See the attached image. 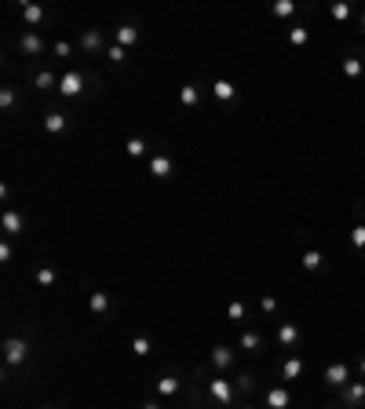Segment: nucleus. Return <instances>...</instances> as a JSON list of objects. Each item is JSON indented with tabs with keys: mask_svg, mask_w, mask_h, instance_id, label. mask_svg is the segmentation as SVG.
Returning a JSON list of instances; mask_svg holds the SVG:
<instances>
[{
	"mask_svg": "<svg viewBox=\"0 0 365 409\" xmlns=\"http://www.w3.org/2000/svg\"><path fill=\"white\" fill-rule=\"evenodd\" d=\"M95 92H99V77L84 73V70H62V81H59L62 99H80V95H95Z\"/></svg>",
	"mask_w": 365,
	"mask_h": 409,
	"instance_id": "obj_1",
	"label": "nucleus"
},
{
	"mask_svg": "<svg viewBox=\"0 0 365 409\" xmlns=\"http://www.w3.org/2000/svg\"><path fill=\"white\" fill-rule=\"evenodd\" d=\"M205 391H208V402L212 405H220V409H230L234 402H238V384L227 380V373H216V377H208L205 380Z\"/></svg>",
	"mask_w": 365,
	"mask_h": 409,
	"instance_id": "obj_2",
	"label": "nucleus"
},
{
	"mask_svg": "<svg viewBox=\"0 0 365 409\" xmlns=\"http://www.w3.org/2000/svg\"><path fill=\"white\" fill-rule=\"evenodd\" d=\"M0 355H4V373L11 377L15 369H23V365L30 362V340H23V336H8L4 343H0Z\"/></svg>",
	"mask_w": 365,
	"mask_h": 409,
	"instance_id": "obj_3",
	"label": "nucleus"
},
{
	"mask_svg": "<svg viewBox=\"0 0 365 409\" xmlns=\"http://www.w3.org/2000/svg\"><path fill=\"white\" fill-rule=\"evenodd\" d=\"M15 48L23 52V59H44V55H52V45L40 37V30H23V33L15 37Z\"/></svg>",
	"mask_w": 365,
	"mask_h": 409,
	"instance_id": "obj_4",
	"label": "nucleus"
},
{
	"mask_svg": "<svg viewBox=\"0 0 365 409\" xmlns=\"http://www.w3.org/2000/svg\"><path fill=\"white\" fill-rule=\"evenodd\" d=\"M106 48H110V33L92 26V30H80L77 37V52L80 55H106Z\"/></svg>",
	"mask_w": 365,
	"mask_h": 409,
	"instance_id": "obj_5",
	"label": "nucleus"
},
{
	"mask_svg": "<svg viewBox=\"0 0 365 409\" xmlns=\"http://www.w3.org/2000/svg\"><path fill=\"white\" fill-rule=\"evenodd\" d=\"M321 380H325L329 391H340V387H347V384L354 380V369H351L343 358H336V362H329L325 369H321Z\"/></svg>",
	"mask_w": 365,
	"mask_h": 409,
	"instance_id": "obj_6",
	"label": "nucleus"
},
{
	"mask_svg": "<svg viewBox=\"0 0 365 409\" xmlns=\"http://www.w3.org/2000/svg\"><path fill=\"white\" fill-rule=\"evenodd\" d=\"M59 81H62V73H55L52 66H37L30 73V88L37 95H52V92H59Z\"/></svg>",
	"mask_w": 365,
	"mask_h": 409,
	"instance_id": "obj_7",
	"label": "nucleus"
},
{
	"mask_svg": "<svg viewBox=\"0 0 365 409\" xmlns=\"http://www.w3.org/2000/svg\"><path fill=\"white\" fill-rule=\"evenodd\" d=\"M274 373H277V380H285V384H296L299 377L307 373V358H304V355H285L282 362L274 365Z\"/></svg>",
	"mask_w": 365,
	"mask_h": 409,
	"instance_id": "obj_8",
	"label": "nucleus"
},
{
	"mask_svg": "<svg viewBox=\"0 0 365 409\" xmlns=\"http://www.w3.org/2000/svg\"><path fill=\"white\" fill-rule=\"evenodd\" d=\"M336 402H340L343 409H365V380L354 377L347 387H340V391H336Z\"/></svg>",
	"mask_w": 365,
	"mask_h": 409,
	"instance_id": "obj_9",
	"label": "nucleus"
},
{
	"mask_svg": "<svg viewBox=\"0 0 365 409\" xmlns=\"http://www.w3.org/2000/svg\"><path fill=\"white\" fill-rule=\"evenodd\" d=\"M146 172H150L157 183H172V179H176V161H172L168 154H150Z\"/></svg>",
	"mask_w": 365,
	"mask_h": 409,
	"instance_id": "obj_10",
	"label": "nucleus"
},
{
	"mask_svg": "<svg viewBox=\"0 0 365 409\" xmlns=\"http://www.w3.org/2000/svg\"><path fill=\"white\" fill-rule=\"evenodd\" d=\"M274 336H277V348H282V351H296L299 343H304V329H299L296 321H289V318L277 321V333Z\"/></svg>",
	"mask_w": 365,
	"mask_h": 409,
	"instance_id": "obj_11",
	"label": "nucleus"
},
{
	"mask_svg": "<svg viewBox=\"0 0 365 409\" xmlns=\"http://www.w3.org/2000/svg\"><path fill=\"white\" fill-rule=\"evenodd\" d=\"M18 15H23V23H26V30H40V26H48V23H52V15H48V8H40V4H33V0H23V4H18Z\"/></svg>",
	"mask_w": 365,
	"mask_h": 409,
	"instance_id": "obj_12",
	"label": "nucleus"
},
{
	"mask_svg": "<svg viewBox=\"0 0 365 409\" xmlns=\"http://www.w3.org/2000/svg\"><path fill=\"white\" fill-rule=\"evenodd\" d=\"M340 73H343V81H361L365 77V52L351 48L347 55H343V62H340Z\"/></svg>",
	"mask_w": 365,
	"mask_h": 409,
	"instance_id": "obj_13",
	"label": "nucleus"
},
{
	"mask_svg": "<svg viewBox=\"0 0 365 409\" xmlns=\"http://www.w3.org/2000/svg\"><path fill=\"white\" fill-rule=\"evenodd\" d=\"M0 230H4V238H18V234L26 230V216H23V208H4L0 212Z\"/></svg>",
	"mask_w": 365,
	"mask_h": 409,
	"instance_id": "obj_14",
	"label": "nucleus"
},
{
	"mask_svg": "<svg viewBox=\"0 0 365 409\" xmlns=\"http://www.w3.org/2000/svg\"><path fill=\"white\" fill-rule=\"evenodd\" d=\"M234 362H238V355H234V348H227V343H216V348L208 351V365L216 373H230Z\"/></svg>",
	"mask_w": 365,
	"mask_h": 409,
	"instance_id": "obj_15",
	"label": "nucleus"
},
{
	"mask_svg": "<svg viewBox=\"0 0 365 409\" xmlns=\"http://www.w3.org/2000/svg\"><path fill=\"white\" fill-rule=\"evenodd\" d=\"M110 40H114V45H121V48H136L139 40H143V30L136 23H121V26L110 30Z\"/></svg>",
	"mask_w": 365,
	"mask_h": 409,
	"instance_id": "obj_16",
	"label": "nucleus"
},
{
	"mask_svg": "<svg viewBox=\"0 0 365 409\" xmlns=\"http://www.w3.org/2000/svg\"><path fill=\"white\" fill-rule=\"evenodd\" d=\"M263 409H292V395L285 384H270L263 391Z\"/></svg>",
	"mask_w": 365,
	"mask_h": 409,
	"instance_id": "obj_17",
	"label": "nucleus"
},
{
	"mask_svg": "<svg viewBox=\"0 0 365 409\" xmlns=\"http://www.w3.org/2000/svg\"><path fill=\"white\" fill-rule=\"evenodd\" d=\"M40 128H44L48 136H66L70 132V114L66 110H48L44 121H40Z\"/></svg>",
	"mask_w": 365,
	"mask_h": 409,
	"instance_id": "obj_18",
	"label": "nucleus"
},
{
	"mask_svg": "<svg viewBox=\"0 0 365 409\" xmlns=\"http://www.w3.org/2000/svg\"><path fill=\"white\" fill-rule=\"evenodd\" d=\"M179 391H183L179 373H161V377L154 380V395H157V398H176Z\"/></svg>",
	"mask_w": 365,
	"mask_h": 409,
	"instance_id": "obj_19",
	"label": "nucleus"
},
{
	"mask_svg": "<svg viewBox=\"0 0 365 409\" xmlns=\"http://www.w3.org/2000/svg\"><path fill=\"white\" fill-rule=\"evenodd\" d=\"M88 311H92L95 318L114 314V296L106 292V289H92V292H88Z\"/></svg>",
	"mask_w": 365,
	"mask_h": 409,
	"instance_id": "obj_20",
	"label": "nucleus"
},
{
	"mask_svg": "<svg viewBox=\"0 0 365 409\" xmlns=\"http://www.w3.org/2000/svg\"><path fill=\"white\" fill-rule=\"evenodd\" d=\"M299 267H304L307 274H325V252H318V249H304V256H299Z\"/></svg>",
	"mask_w": 365,
	"mask_h": 409,
	"instance_id": "obj_21",
	"label": "nucleus"
},
{
	"mask_svg": "<svg viewBox=\"0 0 365 409\" xmlns=\"http://www.w3.org/2000/svg\"><path fill=\"white\" fill-rule=\"evenodd\" d=\"M212 99L223 102V106L238 102V84H234V81H216V84H212Z\"/></svg>",
	"mask_w": 365,
	"mask_h": 409,
	"instance_id": "obj_22",
	"label": "nucleus"
},
{
	"mask_svg": "<svg viewBox=\"0 0 365 409\" xmlns=\"http://www.w3.org/2000/svg\"><path fill=\"white\" fill-rule=\"evenodd\" d=\"M18 106H23V92H18L15 84H4V88H0V110H4V114H15Z\"/></svg>",
	"mask_w": 365,
	"mask_h": 409,
	"instance_id": "obj_23",
	"label": "nucleus"
},
{
	"mask_svg": "<svg viewBox=\"0 0 365 409\" xmlns=\"http://www.w3.org/2000/svg\"><path fill=\"white\" fill-rule=\"evenodd\" d=\"M311 37H314V33H311V26H304V23H296V26L285 30V40H289L292 48H307V45H311Z\"/></svg>",
	"mask_w": 365,
	"mask_h": 409,
	"instance_id": "obj_24",
	"label": "nucleus"
},
{
	"mask_svg": "<svg viewBox=\"0 0 365 409\" xmlns=\"http://www.w3.org/2000/svg\"><path fill=\"white\" fill-rule=\"evenodd\" d=\"M179 106H186V110H194V106H201V84L186 81L179 88Z\"/></svg>",
	"mask_w": 365,
	"mask_h": 409,
	"instance_id": "obj_25",
	"label": "nucleus"
},
{
	"mask_svg": "<svg viewBox=\"0 0 365 409\" xmlns=\"http://www.w3.org/2000/svg\"><path fill=\"white\" fill-rule=\"evenodd\" d=\"M241 351H249V355H260L263 351V333L260 329H241Z\"/></svg>",
	"mask_w": 365,
	"mask_h": 409,
	"instance_id": "obj_26",
	"label": "nucleus"
},
{
	"mask_svg": "<svg viewBox=\"0 0 365 409\" xmlns=\"http://www.w3.org/2000/svg\"><path fill=\"white\" fill-rule=\"evenodd\" d=\"M227 321H230V326H245V321H249V304H245V300H230V304H227Z\"/></svg>",
	"mask_w": 365,
	"mask_h": 409,
	"instance_id": "obj_27",
	"label": "nucleus"
},
{
	"mask_svg": "<svg viewBox=\"0 0 365 409\" xmlns=\"http://www.w3.org/2000/svg\"><path fill=\"white\" fill-rule=\"evenodd\" d=\"M124 154L132 158V161H139V158H146V154H150V143H146L143 136H132V139L124 143Z\"/></svg>",
	"mask_w": 365,
	"mask_h": 409,
	"instance_id": "obj_28",
	"label": "nucleus"
},
{
	"mask_svg": "<svg viewBox=\"0 0 365 409\" xmlns=\"http://www.w3.org/2000/svg\"><path fill=\"white\" fill-rule=\"evenodd\" d=\"M132 355H136V358L154 355V340H150L146 333H136V336H132Z\"/></svg>",
	"mask_w": 365,
	"mask_h": 409,
	"instance_id": "obj_29",
	"label": "nucleus"
},
{
	"mask_svg": "<svg viewBox=\"0 0 365 409\" xmlns=\"http://www.w3.org/2000/svg\"><path fill=\"white\" fill-rule=\"evenodd\" d=\"M33 278H37V285H40V289H48V285H55V282H59V271H55L52 263H40Z\"/></svg>",
	"mask_w": 365,
	"mask_h": 409,
	"instance_id": "obj_30",
	"label": "nucleus"
},
{
	"mask_svg": "<svg viewBox=\"0 0 365 409\" xmlns=\"http://www.w3.org/2000/svg\"><path fill=\"white\" fill-rule=\"evenodd\" d=\"M296 11H299V8L292 4V0H274V4H270V15H274V18H292Z\"/></svg>",
	"mask_w": 365,
	"mask_h": 409,
	"instance_id": "obj_31",
	"label": "nucleus"
},
{
	"mask_svg": "<svg viewBox=\"0 0 365 409\" xmlns=\"http://www.w3.org/2000/svg\"><path fill=\"white\" fill-rule=\"evenodd\" d=\"M329 15L336 18V23H347V18L354 15V8L347 4V0H336V4H329Z\"/></svg>",
	"mask_w": 365,
	"mask_h": 409,
	"instance_id": "obj_32",
	"label": "nucleus"
},
{
	"mask_svg": "<svg viewBox=\"0 0 365 409\" xmlns=\"http://www.w3.org/2000/svg\"><path fill=\"white\" fill-rule=\"evenodd\" d=\"M234 384H238V395L249 398L256 391V373H238V380H234Z\"/></svg>",
	"mask_w": 365,
	"mask_h": 409,
	"instance_id": "obj_33",
	"label": "nucleus"
},
{
	"mask_svg": "<svg viewBox=\"0 0 365 409\" xmlns=\"http://www.w3.org/2000/svg\"><path fill=\"white\" fill-rule=\"evenodd\" d=\"M77 55V45H70V40H55L52 45V59H73Z\"/></svg>",
	"mask_w": 365,
	"mask_h": 409,
	"instance_id": "obj_34",
	"label": "nucleus"
},
{
	"mask_svg": "<svg viewBox=\"0 0 365 409\" xmlns=\"http://www.w3.org/2000/svg\"><path fill=\"white\" fill-rule=\"evenodd\" d=\"M106 59H110L114 66H124V62H128V48H121V45H114V40H110V48H106Z\"/></svg>",
	"mask_w": 365,
	"mask_h": 409,
	"instance_id": "obj_35",
	"label": "nucleus"
},
{
	"mask_svg": "<svg viewBox=\"0 0 365 409\" xmlns=\"http://www.w3.org/2000/svg\"><path fill=\"white\" fill-rule=\"evenodd\" d=\"M347 238H351L354 252H365V223H354V227H351V234H347Z\"/></svg>",
	"mask_w": 365,
	"mask_h": 409,
	"instance_id": "obj_36",
	"label": "nucleus"
},
{
	"mask_svg": "<svg viewBox=\"0 0 365 409\" xmlns=\"http://www.w3.org/2000/svg\"><path fill=\"white\" fill-rule=\"evenodd\" d=\"M277 311H282V307H277L274 296H260V314L263 318H277Z\"/></svg>",
	"mask_w": 365,
	"mask_h": 409,
	"instance_id": "obj_37",
	"label": "nucleus"
},
{
	"mask_svg": "<svg viewBox=\"0 0 365 409\" xmlns=\"http://www.w3.org/2000/svg\"><path fill=\"white\" fill-rule=\"evenodd\" d=\"M0 263H11V242H0Z\"/></svg>",
	"mask_w": 365,
	"mask_h": 409,
	"instance_id": "obj_38",
	"label": "nucleus"
},
{
	"mask_svg": "<svg viewBox=\"0 0 365 409\" xmlns=\"http://www.w3.org/2000/svg\"><path fill=\"white\" fill-rule=\"evenodd\" d=\"M354 373L365 380V355H354Z\"/></svg>",
	"mask_w": 365,
	"mask_h": 409,
	"instance_id": "obj_39",
	"label": "nucleus"
},
{
	"mask_svg": "<svg viewBox=\"0 0 365 409\" xmlns=\"http://www.w3.org/2000/svg\"><path fill=\"white\" fill-rule=\"evenodd\" d=\"M139 409H161V402H157V398H146V402H143Z\"/></svg>",
	"mask_w": 365,
	"mask_h": 409,
	"instance_id": "obj_40",
	"label": "nucleus"
},
{
	"mask_svg": "<svg viewBox=\"0 0 365 409\" xmlns=\"http://www.w3.org/2000/svg\"><path fill=\"white\" fill-rule=\"evenodd\" d=\"M358 30H361V33H365V8H361V11H358Z\"/></svg>",
	"mask_w": 365,
	"mask_h": 409,
	"instance_id": "obj_41",
	"label": "nucleus"
},
{
	"mask_svg": "<svg viewBox=\"0 0 365 409\" xmlns=\"http://www.w3.org/2000/svg\"><path fill=\"white\" fill-rule=\"evenodd\" d=\"M40 409H62V405H40Z\"/></svg>",
	"mask_w": 365,
	"mask_h": 409,
	"instance_id": "obj_42",
	"label": "nucleus"
},
{
	"mask_svg": "<svg viewBox=\"0 0 365 409\" xmlns=\"http://www.w3.org/2000/svg\"><path fill=\"white\" fill-rule=\"evenodd\" d=\"M241 409H256V405H252V402H245V405H241Z\"/></svg>",
	"mask_w": 365,
	"mask_h": 409,
	"instance_id": "obj_43",
	"label": "nucleus"
},
{
	"mask_svg": "<svg viewBox=\"0 0 365 409\" xmlns=\"http://www.w3.org/2000/svg\"><path fill=\"white\" fill-rule=\"evenodd\" d=\"M329 409H343V405H329Z\"/></svg>",
	"mask_w": 365,
	"mask_h": 409,
	"instance_id": "obj_44",
	"label": "nucleus"
},
{
	"mask_svg": "<svg viewBox=\"0 0 365 409\" xmlns=\"http://www.w3.org/2000/svg\"><path fill=\"white\" fill-rule=\"evenodd\" d=\"M212 409H220V405H212Z\"/></svg>",
	"mask_w": 365,
	"mask_h": 409,
	"instance_id": "obj_45",
	"label": "nucleus"
}]
</instances>
